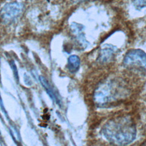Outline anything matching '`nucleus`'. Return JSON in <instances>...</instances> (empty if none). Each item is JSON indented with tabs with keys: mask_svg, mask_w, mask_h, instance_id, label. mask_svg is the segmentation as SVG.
<instances>
[{
	"mask_svg": "<svg viewBox=\"0 0 146 146\" xmlns=\"http://www.w3.org/2000/svg\"><path fill=\"white\" fill-rule=\"evenodd\" d=\"M39 80H40V82L42 84V86L45 88L47 94H48L50 97L51 98V99L53 100V101L56 102L57 103L56 97L55 95L54 94V92L51 86L50 85L48 82L47 80V79L44 77H43L42 76H40Z\"/></svg>",
	"mask_w": 146,
	"mask_h": 146,
	"instance_id": "0eeeda50",
	"label": "nucleus"
},
{
	"mask_svg": "<svg viewBox=\"0 0 146 146\" xmlns=\"http://www.w3.org/2000/svg\"><path fill=\"white\" fill-rule=\"evenodd\" d=\"M23 10V5L19 2L7 3L0 10V19L5 23H11L22 14Z\"/></svg>",
	"mask_w": 146,
	"mask_h": 146,
	"instance_id": "20e7f679",
	"label": "nucleus"
},
{
	"mask_svg": "<svg viewBox=\"0 0 146 146\" xmlns=\"http://www.w3.org/2000/svg\"><path fill=\"white\" fill-rule=\"evenodd\" d=\"M136 127L129 115H120L108 120L102 128V133L109 143L113 145H127L136 136Z\"/></svg>",
	"mask_w": 146,
	"mask_h": 146,
	"instance_id": "f257e3e1",
	"label": "nucleus"
},
{
	"mask_svg": "<svg viewBox=\"0 0 146 146\" xmlns=\"http://www.w3.org/2000/svg\"><path fill=\"white\" fill-rule=\"evenodd\" d=\"M116 47L108 45L105 46L100 51L98 60L100 63H105L111 61L113 58L116 52Z\"/></svg>",
	"mask_w": 146,
	"mask_h": 146,
	"instance_id": "39448f33",
	"label": "nucleus"
},
{
	"mask_svg": "<svg viewBox=\"0 0 146 146\" xmlns=\"http://www.w3.org/2000/svg\"><path fill=\"white\" fill-rule=\"evenodd\" d=\"M123 64L129 70L146 75V53L141 50L133 49L127 51Z\"/></svg>",
	"mask_w": 146,
	"mask_h": 146,
	"instance_id": "7ed1b4c3",
	"label": "nucleus"
},
{
	"mask_svg": "<svg viewBox=\"0 0 146 146\" xmlns=\"http://www.w3.org/2000/svg\"><path fill=\"white\" fill-rule=\"evenodd\" d=\"M10 131L11 133V135L14 140L15 142H20V136L19 132L17 131L15 127H13L12 126L10 128Z\"/></svg>",
	"mask_w": 146,
	"mask_h": 146,
	"instance_id": "1a4fd4ad",
	"label": "nucleus"
},
{
	"mask_svg": "<svg viewBox=\"0 0 146 146\" xmlns=\"http://www.w3.org/2000/svg\"><path fill=\"white\" fill-rule=\"evenodd\" d=\"M75 1H76V2H83V1H87V0H75Z\"/></svg>",
	"mask_w": 146,
	"mask_h": 146,
	"instance_id": "f8f14e48",
	"label": "nucleus"
},
{
	"mask_svg": "<svg viewBox=\"0 0 146 146\" xmlns=\"http://www.w3.org/2000/svg\"><path fill=\"white\" fill-rule=\"evenodd\" d=\"M80 60L79 56L75 55L70 56L68 59L67 63V68L71 73L76 72L80 66Z\"/></svg>",
	"mask_w": 146,
	"mask_h": 146,
	"instance_id": "423d86ee",
	"label": "nucleus"
},
{
	"mask_svg": "<svg viewBox=\"0 0 146 146\" xmlns=\"http://www.w3.org/2000/svg\"><path fill=\"white\" fill-rule=\"evenodd\" d=\"M0 106H1V108L2 109V111H3V112L5 113V115H6V117H8L7 116V112L5 110V108L4 107V106H3V102H2V98L1 96V95H0Z\"/></svg>",
	"mask_w": 146,
	"mask_h": 146,
	"instance_id": "9b49d317",
	"label": "nucleus"
},
{
	"mask_svg": "<svg viewBox=\"0 0 146 146\" xmlns=\"http://www.w3.org/2000/svg\"><path fill=\"white\" fill-rule=\"evenodd\" d=\"M0 138H1V132H0Z\"/></svg>",
	"mask_w": 146,
	"mask_h": 146,
	"instance_id": "ddd939ff",
	"label": "nucleus"
},
{
	"mask_svg": "<svg viewBox=\"0 0 146 146\" xmlns=\"http://www.w3.org/2000/svg\"><path fill=\"white\" fill-rule=\"evenodd\" d=\"M128 95V89L121 82L109 80L103 83L94 93V101L100 107H110L122 101Z\"/></svg>",
	"mask_w": 146,
	"mask_h": 146,
	"instance_id": "f03ea898",
	"label": "nucleus"
},
{
	"mask_svg": "<svg viewBox=\"0 0 146 146\" xmlns=\"http://www.w3.org/2000/svg\"><path fill=\"white\" fill-rule=\"evenodd\" d=\"M10 65H11V69H12V70L13 71L14 76H15L16 80L18 82V71H17V66L15 64L14 62V61H11V63H10Z\"/></svg>",
	"mask_w": 146,
	"mask_h": 146,
	"instance_id": "9d476101",
	"label": "nucleus"
},
{
	"mask_svg": "<svg viewBox=\"0 0 146 146\" xmlns=\"http://www.w3.org/2000/svg\"><path fill=\"white\" fill-rule=\"evenodd\" d=\"M132 3L136 9L146 7V0H132Z\"/></svg>",
	"mask_w": 146,
	"mask_h": 146,
	"instance_id": "6e6552de",
	"label": "nucleus"
}]
</instances>
